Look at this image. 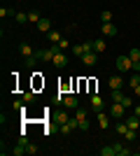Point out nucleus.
<instances>
[{"label": "nucleus", "instance_id": "nucleus-35", "mask_svg": "<svg viewBox=\"0 0 140 156\" xmlns=\"http://www.w3.org/2000/svg\"><path fill=\"white\" fill-rule=\"evenodd\" d=\"M14 110H23V103H21V100H14Z\"/></svg>", "mask_w": 140, "mask_h": 156}, {"label": "nucleus", "instance_id": "nucleus-9", "mask_svg": "<svg viewBox=\"0 0 140 156\" xmlns=\"http://www.w3.org/2000/svg\"><path fill=\"white\" fill-rule=\"evenodd\" d=\"M54 65H56V68H63V65H68V56L63 51H59L56 54V56H54V61H52Z\"/></svg>", "mask_w": 140, "mask_h": 156}, {"label": "nucleus", "instance_id": "nucleus-28", "mask_svg": "<svg viewBox=\"0 0 140 156\" xmlns=\"http://www.w3.org/2000/svg\"><path fill=\"white\" fill-rule=\"evenodd\" d=\"M124 137H126L128 142H133V140H135V130H133V128H128L126 133H124Z\"/></svg>", "mask_w": 140, "mask_h": 156}, {"label": "nucleus", "instance_id": "nucleus-37", "mask_svg": "<svg viewBox=\"0 0 140 156\" xmlns=\"http://www.w3.org/2000/svg\"><path fill=\"white\" fill-rule=\"evenodd\" d=\"M133 114H135V117H140V103L135 105V112H133Z\"/></svg>", "mask_w": 140, "mask_h": 156}, {"label": "nucleus", "instance_id": "nucleus-30", "mask_svg": "<svg viewBox=\"0 0 140 156\" xmlns=\"http://www.w3.org/2000/svg\"><path fill=\"white\" fill-rule=\"evenodd\" d=\"M128 84H131V89H135V86L140 84V75H133V77L128 79Z\"/></svg>", "mask_w": 140, "mask_h": 156}, {"label": "nucleus", "instance_id": "nucleus-26", "mask_svg": "<svg viewBox=\"0 0 140 156\" xmlns=\"http://www.w3.org/2000/svg\"><path fill=\"white\" fill-rule=\"evenodd\" d=\"M28 21H31V23H38V21H40V14L38 12H28Z\"/></svg>", "mask_w": 140, "mask_h": 156}, {"label": "nucleus", "instance_id": "nucleus-18", "mask_svg": "<svg viewBox=\"0 0 140 156\" xmlns=\"http://www.w3.org/2000/svg\"><path fill=\"white\" fill-rule=\"evenodd\" d=\"M128 58L133 61V63H138V61H140V49H138V47H133V49L128 51Z\"/></svg>", "mask_w": 140, "mask_h": 156}, {"label": "nucleus", "instance_id": "nucleus-22", "mask_svg": "<svg viewBox=\"0 0 140 156\" xmlns=\"http://www.w3.org/2000/svg\"><path fill=\"white\" fill-rule=\"evenodd\" d=\"M100 21H103V23H110V21H112V12H110V9L100 12Z\"/></svg>", "mask_w": 140, "mask_h": 156}, {"label": "nucleus", "instance_id": "nucleus-34", "mask_svg": "<svg viewBox=\"0 0 140 156\" xmlns=\"http://www.w3.org/2000/svg\"><path fill=\"white\" fill-rule=\"evenodd\" d=\"M59 47H61V49H63V51H66V49H68V47H70V44H68V40H61V42H59Z\"/></svg>", "mask_w": 140, "mask_h": 156}, {"label": "nucleus", "instance_id": "nucleus-3", "mask_svg": "<svg viewBox=\"0 0 140 156\" xmlns=\"http://www.w3.org/2000/svg\"><path fill=\"white\" fill-rule=\"evenodd\" d=\"M107 112H110V117L121 119L124 114H126V107H124L121 103H114V100H112V105H110V110H107Z\"/></svg>", "mask_w": 140, "mask_h": 156}, {"label": "nucleus", "instance_id": "nucleus-5", "mask_svg": "<svg viewBox=\"0 0 140 156\" xmlns=\"http://www.w3.org/2000/svg\"><path fill=\"white\" fill-rule=\"evenodd\" d=\"M107 86H110V91H119L121 86H124V79H121V75H112V77L107 79Z\"/></svg>", "mask_w": 140, "mask_h": 156}, {"label": "nucleus", "instance_id": "nucleus-33", "mask_svg": "<svg viewBox=\"0 0 140 156\" xmlns=\"http://www.w3.org/2000/svg\"><path fill=\"white\" fill-rule=\"evenodd\" d=\"M26 154H38V147H35V144H31V142H28V149H26Z\"/></svg>", "mask_w": 140, "mask_h": 156}, {"label": "nucleus", "instance_id": "nucleus-32", "mask_svg": "<svg viewBox=\"0 0 140 156\" xmlns=\"http://www.w3.org/2000/svg\"><path fill=\"white\" fill-rule=\"evenodd\" d=\"M121 105H124L126 110H131V107H133V100H131V98H128V96H124V100H121Z\"/></svg>", "mask_w": 140, "mask_h": 156}, {"label": "nucleus", "instance_id": "nucleus-15", "mask_svg": "<svg viewBox=\"0 0 140 156\" xmlns=\"http://www.w3.org/2000/svg\"><path fill=\"white\" fill-rule=\"evenodd\" d=\"M126 126H128V128H133V130H138V126H140V117H135V114L126 117Z\"/></svg>", "mask_w": 140, "mask_h": 156}, {"label": "nucleus", "instance_id": "nucleus-16", "mask_svg": "<svg viewBox=\"0 0 140 156\" xmlns=\"http://www.w3.org/2000/svg\"><path fill=\"white\" fill-rule=\"evenodd\" d=\"M19 51H21V56H26V58H28V56H35L33 47H31V44H26V42H23V44L19 47Z\"/></svg>", "mask_w": 140, "mask_h": 156}, {"label": "nucleus", "instance_id": "nucleus-19", "mask_svg": "<svg viewBox=\"0 0 140 156\" xmlns=\"http://www.w3.org/2000/svg\"><path fill=\"white\" fill-rule=\"evenodd\" d=\"M54 119H56V124H66V121H70V119H68V114H66V112H56V117H54Z\"/></svg>", "mask_w": 140, "mask_h": 156}, {"label": "nucleus", "instance_id": "nucleus-2", "mask_svg": "<svg viewBox=\"0 0 140 156\" xmlns=\"http://www.w3.org/2000/svg\"><path fill=\"white\" fill-rule=\"evenodd\" d=\"M91 49H93V40H89V42H82V44H75V47H73V54L82 58V56H84L87 51H91Z\"/></svg>", "mask_w": 140, "mask_h": 156}, {"label": "nucleus", "instance_id": "nucleus-20", "mask_svg": "<svg viewBox=\"0 0 140 156\" xmlns=\"http://www.w3.org/2000/svg\"><path fill=\"white\" fill-rule=\"evenodd\" d=\"M114 149H117V156H128V154H131V151H128L124 144H119V142L114 144Z\"/></svg>", "mask_w": 140, "mask_h": 156}, {"label": "nucleus", "instance_id": "nucleus-21", "mask_svg": "<svg viewBox=\"0 0 140 156\" xmlns=\"http://www.w3.org/2000/svg\"><path fill=\"white\" fill-rule=\"evenodd\" d=\"M47 37L52 40V44H54V42H61V40H63V37H61V33H56V30H49V33H47Z\"/></svg>", "mask_w": 140, "mask_h": 156}, {"label": "nucleus", "instance_id": "nucleus-6", "mask_svg": "<svg viewBox=\"0 0 140 156\" xmlns=\"http://www.w3.org/2000/svg\"><path fill=\"white\" fill-rule=\"evenodd\" d=\"M96 61H98V51H87L84 54V56H82V63L84 65H89V68H91V65H96Z\"/></svg>", "mask_w": 140, "mask_h": 156}, {"label": "nucleus", "instance_id": "nucleus-17", "mask_svg": "<svg viewBox=\"0 0 140 156\" xmlns=\"http://www.w3.org/2000/svg\"><path fill=\"white\" fill-rule=\"evenodd\" d=\"M100 156H117V149H114V144H107L100 149Z\"/></svg>", "mask_w": 140, "mask_h": 156}, {"label": "nucleus", "instance_id": "nucleus-14", "mask_svg": "<svg viewBox=\"0 0 140 156\" xmlns=\"http://www.w3.org/2000/svg\"><path fill=\"white\" fill-rule=\"evenodd\" d=\"M105 49H107V42H105V40H93V51H98V54H103V51H105Z\"/></svg>", "mask_w": 140, "mask_h": 156}, {"label": "nucleus", "instance_id": "nucleus-36", "mask_svg": "<svg viewBox=\"0 0 140 156\" xmlns=\"http://www.w3.org/2000/svg\"><path fill=\"white\" fill-rule=\"evenodd\" d=\"M133 72H140V61H138V63H133Z\"/></svg>", "mask_w": 140, "mask_h": 156}, {"label": "nucleus", "instance_id": "nucleus-8", "mask_svg": "<svg viewBox=\"0 0 140 156\" xmlns=\"http://www.w3.org/2000/svg\"><path fill=\"white\" fill-rule=\"evenodd\" d=\"M63 107H68V110H77V107H80V100H77L75 96H66V98H63Z\"/></svg>", "mask_w": 140, "mask_h": 156}, {"label": "nucleus", "instance_id": "nucleus-7", "mask_svg": "<svg viewBox=\"0 0 140 156\" xmlns=\"http://www.w3.org/2000/svg\"><path fill=\"white\" fill-rule=\"evenodd\" d=\"M26 149H28V140H26V137H21L19 142H16V147L12 149V154H14V156H21Z\"/></svg>", "mask_w": 140, "mask_h": 156}, {"label": "nucleus", "instance_id": "nucleus-11", "mask_svg": "<svg viewBox=\"0 0 140 156\" xmlns=\"http://www.w3.org/2000/svg\"><path fill=\"white\" fill-rule=\"evenodd\" d=\"M35 26H38V30H40V33H49V30H52V21H49V19H40Z\"/></svg>", "mask_w": 140, "mask_h": 156}, {"label": "nucleus", "instance_id": "nucleus-1", "mask_svg": "<svg viewBox=\"0 0 140 156\" xmlns=\"http://www.w3.org/2000/svg\"><path fill=\"white\" fill-rule=\"evenodd\" d=\"M117 70L119 72H131L133 70V61L128 58V54L126 56H117Z\"/></svg>", "mask_w": 140, "mask_h": 156}, {"label": "nucleus", "instance_id": "nucleus-29", "mask_svg": "<svg viewBox=\"0 0 140 156\" xmlns=\"http://www.w3.org/2000/svg\"><path fill=\"white\" fill-rule=\"evenodd\" d=\"M33 100H35V93L33 91H26V93H23V103H33Z\"/></svg>", "mask_w": 140, "mask_h": 156}, {"label": "nucleus", "instance_id": "nucleus-27", "mask_svg": "<svg viewBox=\"0 0 140 156\" xmlns=\"http://www.w3.org/2000/svg\"><path fill=\"white\" fill-rule=\"evenodd\" d=\"M75 119H77V121H82V119H87V110H82V107H77V114H75Z\"/></svg>", "mask_w": 140, "mask_h": 156}, {"label": "nucleus", "instance_id": "nucleus-13", "mask_svg": "<svg viewBox=\"0 0 140 156\" xmlns=\"http://www.w3.org/2000/svg\"><path fill=\"white\" fill-rule=\"evenodd\" d=\"M96 114H98V126H100V128H107V126H110V117H107L103 110L96 112Z\"/></svg>", "mask_w": 140, "mask_h": 156}, {"label": "nucleus", "instance_id": "nucleus-31", "mask_svg": "<svg viewBox=\"0 0 140 156\" xmlns=\"http://www.w3.org/2000/svg\"><path fill=\"white\" fill-rule=\"evenodd\" d=\"M0 16H2V19H5V16H14V12L7 9V7H0Z\"/></svg>", "mask_w": 140, "mask_h": 156}, {"label": "nucleus", "instance_id": "nucleus-24", "mask_svg": "<svg viewBox=\"0 0 140 156\" xmlns=\"http://www.w3.org/2000/svg\"><path fill=\"white\" fill-rule=\"evenodd\" d=\"M126 130H128L126 121H119V124H117V133H119V135H124V133H126Z\"/></svg>", "mask_w": 140, "mask_h": 156}, {"label": "nucleus", "instance_id": "nucleus-23", "mask_svg": "<svg viewBox=\"0 0 140 156\" xmlns=\"http://www.w3.org/2000/svg\"><path fill=\"white\" fill-rule=\"evenodd\" d=\"M14 21H16V23H26V21H28V14L16 12V14H14Z\"/></svg>", "mask_w": 140, "mask_h": 156}, {"label": "nucleus", "instance_id": "nucleus-25", "mask_svg": "<svg viewBox=\"0 0 140 156\" xmlns=\"http://www.w3.org/2000/svg\"><path fill=\"white\" fill-rule=\"evenodd\" d=\"M112 100H114V103H121V100H124V93H121V89H119V91H112Z\"/></svg>", "mask_w": 140, "mask_h": 156}, {"label": "nucleus", "instance_id": "nucleus-4", "mask_svg": "<svg viewBox=\"0 0 140 156\" xmlns=\"http://www.w3.org/2000/svg\"><path fill=\"white\" fill-rule=\"evenodd\" d=\"M54 56H56V51H54L52 47H49V49H40V51H35V58L42 61V63H45V61H54Z\"/></svg>", "mask_w": 140, "mask_h": 156}, {"label": "nucleus", "instance_id": "nucleus-10", "mask_svg": "<svg viewBox=\"0 0 140 156\" xmlns=\"http://www.w3.org/2000/svg\"><path fill=\"white\" fill-rule=\"evenodd\" d=\"M91 110H93V112H100V110H103V98L96 96V93L91 96Z\"/></svg>", "mask_w": 140, "mask_h": 156}, {"label": "nucleus", "instance_id": "nucleus-38", "mask_svg": "<svg viewBox=\"0 0 140 156\" xmlns=\"http://www.w3.org/2000/svg\"><path fill=\"white\" fill-rule=\"evenodd\" d=\"M133 91H135V96H138V98H140V84H138V86H135Z\"/></svg>", "mask_w": 140, "mask_h": 156}, {"label": "nucleus", "instance_id": "nucleus-12", "mask_svg": "<svg viewBox=\"0 0 140 156\" xmlns=\"http://www.w3.org/2000/svg\"><path fill=\"white\" fill-rule=\"evenodd\" d=\"M103 35H107V37L117 35V26H114L112 21H110V23H103Z\"/></svg>", "mask_w": 140, "mask_h": 156}]
</instances>
